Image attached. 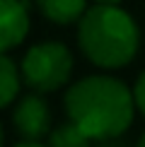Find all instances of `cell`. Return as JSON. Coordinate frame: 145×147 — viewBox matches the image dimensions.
Wrapping results in <instances>:
<instances>
[{
  "mask_svg": "<svg viewBox=\"0 0 145 147\" xmlns=\"http://www.w3.org/2000/svg\"><path fill=\"white\" fill-rule=\"evenodd\" d=\"M136 109L133 89L111 75L82 77L65 92L68 121L80 125L94 142L121 138L131 128Z\"/></svg>",
  "mask_w": 145,
  "mask_h": 147,
  "instance_id": "6da1fadb",
  "label": "cell"
},
{
  "mask_svg": "<svg viewBox=\"0 0 145 147\" xmlns=\"http://www.w3.org/2000/svg\"><path fill=\"white\" fill-rule=\"evenodd\" d=\"M77 46L97 68L128 65L140 46V29L121 5H92L77 22Z\"/></svg>",
  "mask_w": 145,
  "mask_h": 147,
  "instance_id": "7a4b0ae2",
  "label": "cell"
},
{
  "mask_svg": "<svg viewBox=\"0 0 145 147\" xmlns=\"http://www.w3.org/2000/svg\"><path fill=\"white\" fill-rule=\"evenodd\" d=\"M22 80L34 92L48 94L63 84H68L72 75V53L60 41L34 44L22 58Z\"/></svg>",
  "mask_w": 145,
  "mask_h": 147,
  "instance_id": "3957f363",
  "label": "cell"
},
{
  "mask_svg": "<svg viewBox=\"0 0 145 147\" xmlns=\"http://www.w3.org/2000/svg\"><path fill=\"white\" fill-rule=\"evenodd\" d=\"M12 125L22 140H41L51 133V109L41 92H32L17 99L12 109Z\"/></svg>",
  "mask_w": 145,
  "mask_h": 147,
  "instance_id": "277c9868",
  "label": "cell"
},
{
  "mask_svg": "<svg viewBox=\"0 0 145 147\" xmlns=\"http://www.w3.org/2000/svg\"><path fill=\"white\" fill-rule=\"evenodd\" d=\"M29 34V3L27 0H0V46L10 53Z\"/></svg>",
  "mask_w": 145,
  "mask_h": 147,
  "instance_id": "5b68a950",
  "label": "cell"
},
{
  "mask_svg": "<svg viewBox=\"0 0 145 147\" xmlns=\"http://www.w3.org/2000/svg\"><path fill=\"white\" fill-rule=\"evenodd\" d=\"M41 15L56 24H75L87 12V0H36Z\"/></svg>",
  "mask_w": 145,
  "mask_h": 147,
  "instance_id": "8992f818",
  "label": "cell"
},
{
  "mask_svg": "<svg viewBox=\"0 0 145 147\" xmlns=\"http://www.w3.org/2000/svg\"><path fill=\"white\" fill-rule=\"evenodd\" d=\"M20 75L22 68H17V63L7 53H3L0 58V101L3 106H12L20 99Z\"/></svg>",
  "mask_w": 145,
  "mask_h": 147,
  "instance_id": "52a82bcc",
  "label": "cell"
},
{
  "mask_svg": "<svg viewBox=\"0 0 145 147\" xmlns=\"http://www.w3.org/2000/svg\"><path fill=\"white\" fill-rule=\"evenodd\" d=\"M92 142L94 140L72 121L51 128L48 133V147H92Z\"/></svg>",
  "mask_w": 145,
  "mask_h": 147,
  "instance_id": "ba28073f",
  "label": "cell"
},
{
  "mask_svg": "<svg viewBox=\"0 0 145 147\" xmlns=\"http://www.w3.org/2000/svg\"><path fill=\"white\" fill-rule=\"evenodd\" d=\"M133 96H136V106H138V111L145 116V70L138 75L136 84H133Z\"/></svg>",
  "mask_w": 145,
  "mask_h": 147,
  "instance_id": "9c48e42d",
  "label": "cell"
},
{
  "mask_svg": "<svg viewBox=\"0 0 145 147\" xmlns=\"http://www.w3.org/2000/svg\"><path fill=\"white\" fill-rule=\"evenodd\" d=\"M97 147H131L121 138H109V140H97Z\"/></svg>",
  "mask_w": 145,
  "mask_h": 147,
  "instance_id": "30bf717a",
  "label": "cell"
},
{
  "mask_svg": "<svg viewBox=\"0 0 145 147\" xmlns=\"http://www.w3.org/2000/svg\"><path fill=\"white\" fill-rule=\"evenodd\" d=\"M15 147H48V145H41L39 140H22V142H17Z\"/></svg>",
  "mask_w": 145,
  "mask_h": 147,
  "instance_id": "8fae6325",
  "label": "cell"
},
{
  "mask_svg": "<svg viewBox=\"0 0 145 147\" xmlns=\"http://www.w3.org/2000/svg\"><path fill=\"white\" fill-rule=\"evenodd\" d=\"M123 0H94V5H121Z\"/></svg>",
  "mask_w": 145,
  "mask_h": 147,
  "instance_id": "7c38bea8",
  "label": "cell"
},
{
  "mask_svg": "<svg viewBox=\"0 0 145 147\" xmlns=\"http://www.w3.org/2000/svg\"><path fill=\"white\" fill-rule=\"evenodd\" d=\"M136 147H145V133L140 135V140H138V142H136Z\"/></svg>",
  "mask_w": 145,
  "mask_h": 147,
  "instance_id": "4fadbf2b",
  "label": "cell"
}]
</instances>
